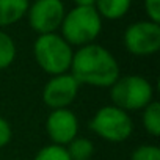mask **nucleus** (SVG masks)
Listing matches in <instances>:
<instances>
[{
    "instance_id": "1",
    "label": "nucleus",
    "mask_w": 160,
    "mask_h": 160,
    "mask_svg": "<svg viewBox=\"0 0 160 160\" xmlns=\"http://www.w3.org/2000/svg\"><path fill=\"white\" fill-rule=\"evenodd\" d=\"M69 72L80 85L96 88H110L121 75L115 55L96 42L74 50Z\"/></svg>"
},
{
    "instance_id": "2",
    "label": "nucleus",
    "mask_w": 160,
    "mask_h": 160,
    "mask_svg": "<svg viewBox=\"0 0 160 160\" xmlns=\"http://www.w3.org/2000/svg\"><path fill=\"white\" fill-rule=\"evenodd\" d=\"M102 32V18L94 7H74L66 11L60 35L71 47L93 44Z\"/></svg>"
},
{
    "instance_id": "3",
    "label": "nucleus",
    "mask_w": 160,
    "mask_h": 160,
    "mask_svg": "<svg viewBox=\"0 0 160 160\" xmlns=\"http://www.w3.org/2000/svg\"><path fill=\"white\" fill-rule=\"evenodd\" d=\"M74 49L60 33L38 35L33 42V57L36 64L50 77L66 74L71 69Z\"/></svg>"
},
{
    "instance_id": "4",
    "label": "nucleus",
    "mask_w": 160,
    "mask_h": 160,
    "mask_svg": "<svg viewBox=\"0 0 160 160\" xmlns=\"http://www.w3.org/2000/svg\"><path fill=\"white\" fill-rule=\"evenodd\" d=\"M112 105L130 113L143 110L154 101V87L143 75H119L110 87Z\"/></svg>"
},
{
    "instance_id": "5",
    "label": "nucleus",
    "mask_w": 160,
    "mask_h": 160,
    "mask_svg": "<svg viewBox=\"0 0 160 160\" xmlns=\"http://www.w3.org/2000/svg\"><path fill=\"white\" fill-rule=\"evenodd\" d=\"M88 127L93 133L108 143H122L130 138L133 132V121L130 113L110 104L101 107L93 115Z\"/></svg>"
},
{
    "instance_id": "6",
    "label": "nucleus",
    "mask_w": 160,
    "mask_h": 160,
    "mask_svg": "<svg viewBox=\"0 0 160 160\" xmlns=\"http://www.w3.org/2000/svg\"><path fill=\"white\" fill-rule=\"evenodd\" d=\"M124 47L137 57H149L160 50V24L138 21L130 24L122 35Z\"/></svg>"
},
{
    "instance_id": "7",
    "label": "nucleus",
    "mask_w": 160,
    "mask_h": 160,
    "mask_svg": "<svg viewBox=\"0 0 160 160\" xmlns=\"http://www.w3.org/2000/svg\"><path fill=\"white\" fill-rule=\"evenodd\" d=\"M66 8L61 0H35L28 5L27 21L38 35L58 33Z\"/></svg>"
},
{
    "instance_id": "8",
    "label": "nucleus",
    "mask_w": 160,
    "mask_h": 160,
    "mask_svg": "<svg viewBox=\"0 0 160 160\" xmlns=\"http://www.w3.org/2000/svg\"><path fill=\"white\" fill-rule=\"evenodd\" d=\"M78 90L80 83L72 77L71 72H66L60 75H52L47 80L42 88L41 98L50 110L69 108V105L75 101Z\"/></svg>"
},
{
    "instance_id": "9",
    "label": "nucleus",
    "mask_w": 160,
    "mask_h": 160,
    "mask_svg": "<svg viewBox=\"0 0 160 160\" xmlns=\"http://www.w3.org/2000/svg\"><path fill=\"white\" fill-rule=\"evenodd\" d=\"M46 132L52 144L66 146L78 137V118L71 108L52 110L46 119Z\"/></svg>"
},
{
    "instance_id": "10",
    "label": "nucleus",
    "mask_w": 160,
    "mask_h": 160,
    "mask_svg": "<svg viewBox=\"0 0 160 160\" xmlns=\"http://www.w3.org/2000/svg\"><path fill=\"white\" fill-rule=\"evenodd\" d=\"M30 0H0V30L11 27L27 16Z\"/></svg>"
},
{
    "instance_id": "11",
    "label": "nucleus",
    "mask_w": 160,
    "mask_h": 160,
    "mask_svg": "<svg viewBox=\"0 0 160 160\" xmlns=\"http://www.w3.org/2000/svg\"><path fill=\"white\" fill-rule=\"evenodd\" d=\"M132 5V0H96L94 8L102 19L118 21L124 18Z\"/></svg>"
},
{
    "instance_id": "12",
    "label": "nucleus",
    "mask_w": 160,
    "mask_h": 160,
    "mask_svg": "<svg viewBox=\"0 0 160 160\" xmlns=\"http://www.w3.org/2000/svg\"><path fill=\"white\" fill-rule=\"evenodd\" d=\"M64 148L71 160H91L94 155V143L85 137H75Z\"/></svg>"
},
{
    "instance_id": "13",
    "label": "nucleus",
    "mask_w": 160,
    "mask_h": 160,
    "mask_svg": "<svg viewBox=\"0 0 160 160\" xmlns=\"http://www.w3.org/2000/svg\"><path fill=\"white\" fill-rule=\"evenodd\" d=\"M141 124L151 137L160 135V104L155 99L141 110Z\"/></svg>"
},
{
    "instance_id": "14",
    "label": "nucleus",
    "mask_w": 160,
    "mask_h": 160,
    "mask_svg": "<svg viewBox=\"0 0 160 160\" xmlns=\"http://www.w3.org/2000/svg\"><path fill=\"white\" fill-rule=\"evenodd\" d=\"M16 53L18 50H16V44L13 38L7 32L0 30V71L10 68L14 63Z\"/></svg>"
},
{
    "instance_id": "15",
    "label": "nucleus",
    "mask_w": 160,
    "mask_h": 160,
    "mask_svg": "<svg viewBox=\"0 0 160 160\" xmlns=\"http://www.w3.org/2000/svg\"><path fill=\"white\" fill-rule=\"evenodd\" d=\"M33 160H71L68 152H66V148L64 146H58V144H47V146H42Z\"/></svg>"
},
{
    "instance_id": "16",
    "label": "nucleus",
    "mask_w": 160,
    "mask_h": 160,
    "mask_svg": "<svg viewBox=\"0 0 160 160\" xmlns=\"http://www.w3.org/2000/svg\"><path fill=\"white\" fill-rule=\"evenodd\" d=\"M130 160H160V149L157 144H140L132 151Z\"/></svg>"
},
{
    "instance_id": "17",
    "label": "nucleus",
    "mask_w": 160,
    "mask_h": 160,
    "mask_svg": "<svg viewBox=\"0 0 160 160\" xmlns=\"http://www.w3.org/2000/svg\"><path fill=\"white\" fill-rule=\"evenodd\" d=\"M143 7L148 21L160 24V0H143Z\"/></svg>"
},
{
    "instance_id": "18",
    "label": "nucleus",
    "mask_w": 160,
    "mask_h": 160,
    "mask_svg": "<svg viewBox=\"0 0 160 160\" xmlns=\"http://www.w3.org/2000/svg\"><path fill=\"white\" fill-rule=\"evenodd\" d=\"M13 138V129L8 119L0 116V148H5Z\"/></svg>"
},
{
    "instance_id": "19",
    "label": "nucleus",
    "mask_w": 160,
    "mask_h": 160,
    "mask_svg": "<svg viewBox=\"0 0 160 160\" xmlns=\"http://www.w3.org/2000/svg\"><path fill=\"white\" fill-rule=\"evenodd\" d=\"M75 7H94L96 0H72Z\"/></svg>"
}]
</instances>
